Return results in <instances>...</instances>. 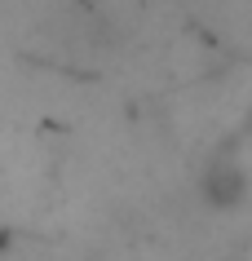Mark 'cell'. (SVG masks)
Instances as JSON below:
<instances>
[{
  "label": "cell",
  "mask_w": 252,
  "mask_h": 261,
  "mask_svg": "<svg viewBox=\"0 0 252 261\" xmlns=\"http://www.w3.org/2000/svg\"><path fill=\"white\" fill-rule=\"evenodd\" d=\"M252 195V181H248V168L239 164L235 155H212L204 173H199V199L217 213H235L243 208V199Z\"/></svg>",
  "instance_id": "6da1fadb"
}]
</instances>
